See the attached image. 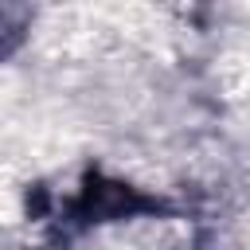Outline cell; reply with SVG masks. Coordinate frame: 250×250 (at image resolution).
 <instances>
[{
	"label": "cell",
	"instance_id": "cell-1",
	"mask_svg": "<svg viewBox=\"0 0 250 250\" xmlns=\"http://www.w3.org/2000/svg\"><path fill=\"white\" fill-rule=\"evenodd\" d=\"M176 207L164 195H152L137 184L113 180L102 168H86L78 191L62 203H47V211L39 215V223H47L51 230V246H66L70 238H78L90 227L102 223H121V219H141V215H172Z\"/></svg>",
	"mask_w": 250,
	"mask_h": 250
}]
</instances>
